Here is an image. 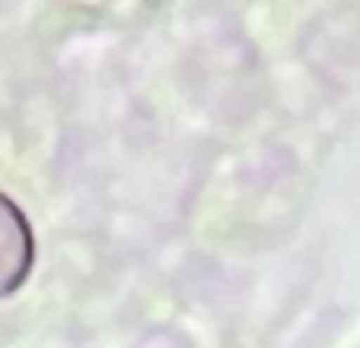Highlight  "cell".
Returning <instances> with one entry per match:
<instances>
[{
    "label": "cell",
    "mask_w": 360,
    "mask_h": 348,
    "mask_svg": "<svg viewBox=\"0 0 360 348\" xmlns=\"http://www.w3.org/2000/svg\"><path fill=\"white\" fill-rule=\"evenodd\" d=\"M32 266V235L22 212L0 197V294L13 292Z\"/></svg>",
    "instance_id": "1"
}]
</instances>
